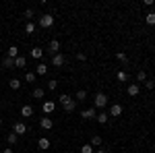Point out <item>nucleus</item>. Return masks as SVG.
Returning a JSON list of instances; mask_svg holds the SVG:
<instances>
[{"label":"nucleus","mask_w":155,"mask_h":153,"mask_svg":"<svg viewBox=\"0 0 155 153\" xmlns=\"http://www.w3.org/2000/svg\"><path fill=\"white\" fill-rule=\"evenodd\" d=\"M58 101H60V106L64 108L66 112H74V108H77V99H72L71 95H66V93H62L58 97Z\"/></svg>","instance_id":"f257e3e1"},{"label":"nucleus","mask_w":155,"mask_h":153,"mask_svg":"<svg viewBox=\"0 0 155 153\" xmlns=\"http://www.w3.org/2000/svg\"><path fill=\"white\" fill-rule=\"evenodd\" d=\"M39 25H41L44 29H48V27H52V25H54V17H52L50 12H46V15H41V19H39Z\"/></svg>","instance_id":"f03ea898"},{"label":"nucleus","mask_w":155,"mask_h":153,"mask_svg":"<svg viewBox=\"0 0 155 153\" xmlns=\"http://www.w3.org/2000/svg\"><path fill=\"white\" fill-rule=\"evenodd\" d=\"M93 104H95L93 108H106V106H107V95H106V93H97Z\"/></svg>","instance_id":"7ed1b4c3"},{"label":"nucleus","mask_w":155,"mask_h":153,"mask_svg":"<svg viewBox=\"0 0 155 153\" xmlns=\"http://www.w3.org/2000/svg\"><path fill=\"white\" fill-rule=\"evenodd\" d=\"M64 64H66V56L58 52V54L52 58V66H64Z\"/></svg>","instance_id":"20e7f679"},{"label":"nucleus","mask_w":155,"mask_h":153,"mask_svg":"<svg viewBox=\"0 0 155 153\" xmlns=\"http://www.w3.org/2000/svg\"><path fill=\"white\" fill-rule=\"evenodd\" d=\"M39 126H41L44 130H50L52 126H54V120H52L50 116H44L41 120H39Z\"/></svg>","instance_id":"39448f33"},{"label":"nucleus","mask_w":155,"mask_h":153,"mask_svg":"<svg viewBox=\"0 0 155 153\" xmlns=\"http://www.w3.org/2000/svg\"><path fill=\"white\" fill-rule=\"evenodd\" d=\"M41 110H44V114H52V112L56 110V101H52V99H50V101H44V104H41Z\"/></svg>","instance_id":"423d86ee"},{"label":"nucleus","mask_w":155,"mask_h":153,"mask_svg":"<svg viewBox=\"0 0 155 153\" xmlns=\"http://www.w3.org/2000/svg\"><path fill=\"white\" fill-rule=\"evenodd\" d=\"M12 132H17L19 137H21V135H25V132H27V124H25V122H15Z\"/></svg>","instance_id":"0eeeda50"},{"label":"nucleus","mask_w":155,"mask_h":153,"mask_svg":"<svg viewBox=\"0 0 155 153\" xmlns=\"http://www.w3.org/2000/svg\"><path fill=\"white\" fill-rule=\"evenodd\" d=\"M58 50H60V42H58V39H52V42L48 44V52L52 54V56H56Z\"/></svg>","instance_id":"6e6552de"},{"label":"nucleus","mask_w":155,"mask_h":153,"mask_svg":"<svg viewBox=\"0 0 155 153\" xmlns=\"http://www.w3.org/2000/svg\"><path fill=\"white\" fill-rule=\"evenodd\" d=\"M126 91H128V95H130V97H137V95L141 93V87H139V85H137V83H130V85H128V89H126Z\"/></svg>","instance_id":"1a4fd4ad"},{"label":"nucleus","mask_w":155,"mask_h":153,"mask_svg":"<svg viewBox=\"0 0 155 153\" xmlns=\"http://www.w3.org/2000/svg\"><path fill=\"white\" fill-rule=\"evenodd\" d=\"M83 120H91V118H95L97 116V112H95V108H87V110H83Z\"/></svg>","instance_id":"9d476101"},{"label":"nucleus","mask_w":155,"mask_h":153,"mask_svg":"<svg viewBox=\"0 0 155 153\" xmlns=\"http://www.w3.org/2000/svg\"><path fill=\"white\" fill-rule=\"evenodd\" d=\"M29 56L35 58V60H39L41 56H44V50H41V48H31V50H29Z\"/></svg>","instance_id":"9b49d317"},{"label":"nucleus","mask_w":155,"mask_h":153,"mask_svg":"<svg viewBox=\"0 0 155 153\" xmlns=\"http://www.w3.org/2000/svg\"><path fill=\"white\" fill-rule=\"evenodd\" d=\"M21 116H23V118H31V116H33V108H31V106H23V108H21Z\"/></svg>","instance_id":"f8f14e48"},{"label":"nucleus","mask_w":155,"mask_h":153,"mask_svg":"<svg viewBox=\"0 0 155 153\" xmlns=\"http://www.w3.org/2000/svg\"><path fill=\"white\" fill-rule=\"evenodd\" d=\"M6 56H8V58H12V60H15V58H17V56H19V48H17V46H11V48H8V50H6Z\"/></svg>","instance_id":"ddd939ff"},{"label":"nucleus","mask_w":155,"mask_h":153,"mask_svg":"<svg viewBox=\"0 0 155 153\" xmlns=\"http://www.w3.org/2000/svg\"><path fill=\"white\" fill-rule=\"evenodd\" d=\"M46 72H48V64L46 62H39L35 66V75H46Z\"/></svg>","instance_id":"4468645a"},{"label":"nucleus","mask_w":155,"mask_h":153,"mask_svg":"<svg viewBox=\"0 0 155 153\" xmlns=\"http://www.w3.org/2000/svg\"><path fill=\"white\" fill-rule=\"evenodd\" d=\"M120 114H122V106L120 104H114L110 108V116H120Z\"/></svg>","instance_id":"2eb2a0df"},{"label":"nucleus","mask_w":155,"mask_h":153,"mask_svg":"<svg viewBox=\"0 0 155 153\" xmlns=\"http://www.w3.org/2000/svg\"><path fill=\"white\" fill-rule=\"evenodd\" d=\"M2 66H4V68H15V60L8 58V56H4V58H2Z\"/></svg>","instance_id":"dca6fc26"},{"label":"nucleus","mask_w":155,"mask_h":153,"mask_svg":"<svg viewBox=\"0 0 155 153\" xmlns=\"http://www.w3.org/2000/svg\"><path fill=\"white\" fill-rule=\"evenodd\" d=\"M25 64H27V58H25V56H17V58H15V66H17V68H23Z\"/></svg>","instance_id":"f3484780"},{"label":"nucleus","mask_w":155,"mask_h":153,"mask_svg":"<svg viewBox=\"0 0 155 153\" xmlns=\"http://www.w3.org/2000/svg\"><path fill=\"white\" fill-rule=\"evenodd\" d=\"M37 147H39V149H50V139L41 137V139L37 141Z\"/></svg>","instance_id":"a211bd4d"},{"label":"nucleus","mask_w":155,"mask_h":153,"mask_svg":"<svg viewBox=\"0 0 155 153\" xmlns=\"http://www.w3.org/2000/svg\"><path fill=\"white\" fill-rule=\"evenodd\" d=\"M95 118H97V122H99V124H106L107 120H110V114H106V112H99Z\"/></svg>","instance_id":"6ab92c4d"},{"label":"nucleus","mask_w":155,"mask_h":153,"mask_svg":"<svg viewBox=\"0 0 155 153\" xmlns=\"http://www.w3.org/2000/svg\"><path fill=\"white\" fill-rule=\"evenodd\" d=\"M8 87L17 91V89H21V81H19V79H11V81H8Z\"/></svg>","instance_id":"aec40b11"},{"label":"nucleus","mask_w":155,"mask_h":153,"mask_svg":"<svg viewBox=\"0 0 155 153\" xmlns=\"http://www.w3.org/2000/svg\"><path fill=\"white\" fill-rule=\"evenodd\" d=\"M89 145H91V147H99V145H101V137H99V135H93Z\"/></svg>","instance_id":"412c9836"},{"label":"nucleus","mask_w":155,"mask_h":153,"mask_svg":"<svg viewBox=\"0 0 155 153\" xmlns=\"http://www.w3.org/2000/svg\"><path fill=\"white\" fill-rule=\"evenodd\" d=\"M145 23H147V25H155V12H147Z\"/></svg>","instance_id":"4be33fe9"},{"label":"nucleus","mask_w":155,"mask_h":153,"mask_svg":"<svg viewBox=\"0 0 155 153\" xmlns=\"http://www.w3.org/2000/svg\"><path fill=\"white\" fill-rule=\"evenodd\" d=\"M35 79H37V75H35V72H31V71L25 75V81H27V83H35Z\"/></svg>","instance_id":"5701e85b"},{"label":"nucleus","mask_w":155,"mask_h":153,"mask_svg":"<svg viewBox=\"0 0 155 153\" xmlns=\"http://www.w3.org/2000/svg\"><path fill=\"white\" fill-rule=\"evenodd\" d=\"M116 79H118L120 83H124V81H126V79H128V75H126V72H124V71H118V72H116Z\"/></svg>","instance_id":"b1692460"},{"label":"nucleus","mask_w":155,"mask_h":153,"mask_svg":"<svg viewBox=\"0 0 155 153\" xmlns=\"http://www.w3.org/2000/svg\"><path fill=\"white\" fill-rule=\"evenodd\" d=\"M33 97H35V99H41V97H44V89H41V87H35V89H33Z\"/></svg>","instance_id":"393cba45"},{"label":"nucleus","mask_w":155,"mask_h":153,"mask_svg":"<svg viewBox=\"0 0 155 153\" xmlns=\"http://www.w3.org/2000/svg\"><path fill=\"white\" fill-rule=\"evenodd\" d=\"M17 137H19L17 132H8V137H6V141L11 143V145H15V143H17Z\"/></svg>","instance_id":"a878e982"},{"label":"nucleus","mask_w":155,"mask_h":153,"mask_svg":"<svg viewBox=\"0 0 155 153\" xmlns=\"http://www.w3.org/2000/svg\"><path fill=\"white\" fill-rule=\"evenodd\" d=\"M81 153H95V149L87 143V145H83V147H81Z\"/></svg>","instance_id":"bb28decb"},{"label":"nucleus","mask_w":155,"mask_h":153,"mask_svg":"<svg viewBox=\"0 0 155 153\" xmlns=\"http://www.w3.org/2000/svg\"><path fill=\"white\" fill-rule=\"evenodd\" d=\"M25 33H35V25L27 23V25H25Z\"/></svg>","instance_id":"cd10ccee"},{"label":"nucleus","mask_w":155,"mask_h":153,"mask_svg":"<svg viewBox=\"0 0 155 153\" xmlns=\"http://www.w3.org/2000/svg\"><path fill=\"white\" fill-rule=\"evenodd\" d=\"M137 81H141V83L147 81V75H145V71H139V72H137Z\"/></svg>","instance_id":"c85d7f7f"},{"label":"nucleus","mask_w":155,"mask_h":153,"mask_svg":"<svg viewBox=\"0 0 155 153\" xmlns=\"http://www.w3.org/2000/svg\"><path fill=\"white\" fill-rule=\"evenodd\" d=\"M116 58H118L120 62H128V58H126V54H124V52H116Z\"/></svg>","instance_id":"c756f323"},{"label":"nucleus","mask_w":155,"mask_h":153,"mask_svg":"<svg viewBox=\"0 0 155 153\" xmlns=\"http://www.w3.org/2000/svg\"><path fill=\"white\" fill-rule=\"evenodd\" d=\"M56 87H58V81H54V79H52V81L48 83V89H50V91H54Z\"/></svg>","instance_id":"7c9ffc66"},{"label":"nucleus","mask_w":155,"mask_h":153,"mask_svg":"<svg viewBox=\"0 0 155 153\" xmlns=\"http://www.w3.org/2000/svg\"><path fill=\"white\" fill-rule=\"evenodd\" d=\"M85 97H87V91L79 89V91H77V99H85Z\"/></svg>","instance_id":"2f4dec72"},{"label":"nucleus","mask_w":155,"mask_h":153,"mask_svg":"<svg viewBox=\"0 0 155 153\" xmlns=\"http://www.w3.org/2000/svg\"><path fill=\"white\" fill-rule=\"evenodd\" d=\"M143 85H145V87H147V89H149V91H151V89H153V87H155V83H153V81H149V79H147V81H145Z\"/></svg>","instance_id":"473e14b6"},{"label":"nucleus","mask_w":155,"mask_h":153,"mask_svg":"<svg viewBox=\"0 0 155 153\" xmlns=\"http://www.w3.org/2000/svg\"><path fill=\"white\" fill-rule=\"evenodd\" d=\"M77 60H81V62H85V60H87V56H85V52H79V54H77Z\"/></svg>","instance_id":"72a5a7b5"},{"label":"nucleus","mask_w":155,"mask_h":153,"mask_svg":"<svg viewBox=\"0 0 155 153\" xmlns=\"http://www.w3.org/2000/svg\"><path fill=\"white\" fill-rule=\"evenodd\" d=\"M25 17H27V19H33V11L27 8V11H25Z\"/></svg>","instance_id":"f704fd0d"},{"label":"nucleus","mask_w":155,"mask_h":153,"mask_svg":"<svg viewBox=\"0 0 155 153\" xmlns=\"http://www.w3.org/2000/svg\"><path fill=\"white\" fill-rule=\"evenodd\" d=\"M95 153H107V151H106V149H97Z\"/></svg>","instance_id":"c9c22d12"},{"label":"nucleus","mask_w":155,"mask_h":153,"mask_svg":"<svg viewBox=\"0 0 155 153\" xmlns=\"http://www.w3.org/2000/svg\"><path fill=\"white\" fill-rule=\"evenodd\" d=\"M2 153H12V149H4V151H2Z\"/></svg>","instance_id":"e433bc0d"},{"label":"nucleus","mask_w":155,"mask_h":153,"mask_svg":"<svg viewBox=\"0 0 155 153\" xmlns=\"http://www.w3.org/2000/svg\"><path fill=\"white\" fill-rule=\"evenodd\" d=\"M0 126H2V118H0Z\"/></svg>","instance_id":"4c0bfd02"}]
</instances>
